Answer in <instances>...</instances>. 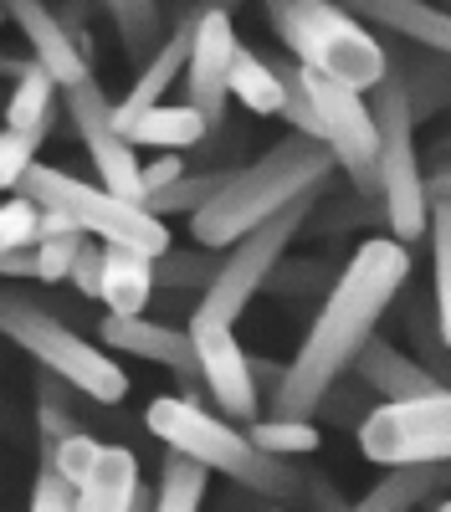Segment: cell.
I'll use <instances>...</instances> for the list:
<instances>
[{
	"label": "cell",
	"mask_w": 451,
	"mask_h": 512,
	"mask_svg": "<svg viewBox=\"0 0 451 512\" xmlns=\"http://www.w3.org/2000/svg\"><path fill=\"white\" fill-rule=\"evenodd\" d=\"M441 482H451V461H426V466H395L385 482H375V492L359 497L349 512H410L416 502H426Z\"/></svg>",
	"instance_id": "603a6c76"
},
{
	"label": "cell",
	"mask_w": 451,
	"mask_h": 512,
	"mask_svg": "<svg viewBox=\"0 0 451 512\" xmlns=\"http://www.w3.org/2000/svg\"><path fill=\"white\" fill-rule=\"evenodd\" d=\"M339 6H349L359 21H375L405 41H416V47L451 57V11L441 6H426V0H339Z\"/></svg>",
	"instance_id": "2e32d148"
},
{
	"label": "cell",
	"mask_w": 451,
	"mask_h": 512,
	"mask_svg": "<svg viewBox=\"0 0 451 512\" xmlns=\"http://www.w3.org/2000/svg\"><path fill=\"white\" fill-rule=\"evenodd\" d=\"M303 82L323 118V144L334 149V159L354 180V190L375 200L380 195V128H375V113H369L364 93L344 88V82H334L328 72H313V67H303Z\"/></svg>",
	"instance_id": "30bf717a"
},
{
	"label": "cell",
	"mask_w": 451,
	"mask_h": 512,
	"mask_svg": "<svg viewBox=\"0 0 451 512\" xmlns=\"http://www.w3.org/2000/svg\"><path fill=\"white\" fill-rule=\"evenodd\" d=\"M154 297V256L103 241V303L108 313H144Z\"/></svg>",
	"instance_id": "d6986e66"
},
{
	"label": "cell",
	"mask_w": 451,
	"mask_h": 512,
	"mask_svg": "<svg viewBox=\"0 0 451 512\" xmlns=\"http://www.w3.org/2000/svg\"><path fill=\"white\" fill-rule=\"evenodd\" d=\"M375 128H380V195H385V221L395 241H421L431 231V205H426V175L416 159V108L410 88L400 77H380L375 88Z\"/></svg>",
	"instance_id": "8992f818"
},
{
	"label": "cell",
	"mask_w": 451,
	"mask_h": 512,
	"mask_svg": "<svg viewBox=\"0 0 451 512\" xmlns=\"http://www.w3.org/2000/svg\"><path fill=\"white\" fill-rule=\"evenodd\" d=\"M36 139H26V134H16V128H0V190H16L21 185V175L36 164Z\"/></svg>",
	"instance_id": "d590c367"
},
{
	"label": "cell",
	"mask_w": 451,
	"mask_h": 512,
	"mask_svg": "<svg viewBox=\"0 0 451 512\" xmlns=\"http://www.w3.org/2000/svg\"><path fill=\"white\" fill-rule=\"evenodd\" d=\"M98 333H103L108 349L170 369L180 384H190V390H195V384H205L190 328H170V323H154V318H139V313H108Z\"/></svg>",
	"instance_id": "5bb4252c"
},
{
	"label": "cell",
	"mask_w": 451,
	"mask_h": 512,
	"mask_svg": "<svg viewBox=\"0 0 451 512\" xmlns=\"http://www.w3.org/2000/svg\"><path fill=\"white\" fill-rule=\"evenodd\" d=\"M318 195H323V185L318 190H308V195H298L287 210H277L272 221H262L257 231H246L236 246H231V256L216 267V277L205 282V297H200V308H195V318H211V323H236L241 313H246V303L267 287V277H272V267L282 262V251L293 246V236L303 231V221H308V210L318 205Z\"/></svg>",
	"instance_id": "ba28073f"
},
{
	"label": "cell",
	"mask_w": 451,
	"mask_h": 512,
	"mask_svg": "<svg viewBox=\"0 0 451 512\" xmlns=\"http://www.w3.org/2000/svg\"><path fill=\"white\" fill-rule=\"evenodd\" d=\"M359 451L375 466L451 461V384L369 410L359 420Z\"/></svg>",
	"instance_id": "9c48e42d"
},
{
	"label": "cell",
	"mask_w": 451,
	"mask_h": 512,
	"mask_svg": "<svg viewBox=\"0 0 451 512\" xmlns=\"http://www.w3.org/2000/svg\"><path fill=\"white\" fill-rule=\"evenodd\" d=\"M144 420H149V431L170 446V451L195 456L205 472H221V477H231V482H241V487H252L257 497L298 502V497L318 482V477H298L287 456L262 451L246 431L216 420L211 410H200V405L185 400V395H159Z\"/></svg>",
	"instance_id": "3957f363"
},
{
	"label": "cell",
	"mask_w": 451,
	"mask_h": 512,
	"mask_svg": "<svg viewBox=\"0 0 451 512\" xmlns=\"http://www.w3.org/2000/svg\"><path fill=\"white\" fill-rule=\"evenodd\" d=\"M36 241H41V205L16 190L0 205V256L16 251V246H36Z\"/></svg>",
	"instance_id": "1f68e13d"
},
{
	"label": "cell",
	"mask_w": 451,
	"mask_h": 512,
	"mask_svg": "<svg viewBox=\"0 0 451 512\" xmlns=\"http://www.w3.org/2000/svg\"><path fill=\"white\" fill-rule=\"evenodd\" d=\"M82 297H103V246H98V236H88L82 241V251H77V262H72V277H67Z\"/></svg>",
	"instance_id": "8d00e7d4"
},
{
	"label": "cell",
	"mask_w": 451,
	"mask_h": 512,
	"mask_svg": "<svg viewBox=\"0 0 451 512\" xmlns=\"http://www.w3.org/2000/svg\"><path fill=\"white\" fill-rule=\"evenodd\" d=\"M216 267L221 262H211L205 251H159L154 256V287L164 282V287H195V282H211L216 277Z\"/></svg>",
	"instance_id": "836d02e7"
},
{
	"label": "cell",
	"mask_w": 451,
	"mask_h": 512,
	"mask_svg": "<svg viewBox=\"0 0 451 512\" xmlns=\"http://www.w3.org/2000/svg\"><path fill=\"white\" fill-rule=\"evenodd\" d=\"M405 333L416 338V359H421L441 384H451V344L441 338V318L421 303V297H416V303H405Z\"/></svg>",
	"instance_id": "f546056e"
},
{
	"label": "cell",
	"mask_w": 451,
	"mask_h": 512,
	"mask_svg": "<svg viewBox=\"0 0 451 512\" xmlns=\"http://www.w3.org/2000/svg\"><path fill=\"white\" fill-rule=\"evenodd\" d=\"M349 374H359L369 390L385 395V400H410V395L441 390V379H436L421 359L400 354L395 344H385V338H375V333L364 338V349L354 354V369H349Z\"/></svg>",
	"instance_id": "e0dca14e"
},
{
	"label": "cell",
	"mask_w": 451,
	"mask_h": 512,
	"mask_svg": "<svg viewBox=\"0 0 451 512\" xmlns=\"http://www.w3.org/2000/svg\"><path fill=\"white\" fill-rule=\"evenodd\" d=\"M82 241H88V231H82L72 216H62V210H41V241H36L41 282H67Z\"/></svg>",
	"instance_id": "484cf974"
},
{
	"label": "cell",
	"mask_w": 451,
	"mask_h": 512,
	"mask_svg": "<svg viewBox=\"0 0 451 512\" xmlns=\"http://www.w3.org/2000/svg\"><path fill=\"white\" fill-rule=\"evenodd\" d=\"M0 277H36V282H41V256H36V246H16V251L0 256Z\"/></svg>",
	"instance_id": "f35d334b"
},
{
	"label": "cell",
	"mask_w": 451,
	"mask_h": 512,
	"mask_svg": "<svg viewBox=\"0 0 451 512\" xmlns=\"http://www.w3.org/2000/svg\"><path fill=\"white\" fill-rule=\"evenodd\" d=\"M190 338L200 354V374L211 384L216 405L226 410V420H257V374L252 359L236 344V323H211V318H190Z\"/></svg>",
	"instance_id": "4fadbf2b"
},
{
	"label": "cell",
	"mask_w": 451,
	"mask_h": 512,
	"mask_svg": "<svg viewBox=\"0 0 451 512\" xmlns=\"http://www.w3.org/2000/svg\"><path fill=\"white\" fill-rule=\"evenodd\" d=\"M262 6L282 36V47L303 67L328 72L334 82L359 93L390 77V57L375 41V31H364V21L339 0H262Z\"/></svg>",
	"instance_id": "277c9868"
},
{
	"label": "cell",
	"mask_w": 451,
	"mask_h": 512,
	"mask_svg": "<svg viewBox=\"0 0 451 512\" xmlns=\"http://www.w3.org/2000/svg\"><path fill=\"white\" fill-rule=\"evenodd\" d=\"M231 98L241 108L262 113V118H277L282 113V72L267 67L262 57H252V52H236V62H231Z\"/></svg>",
	"instance_id": "4316f807"
},
{
	"label": "cell",
	"mask_w": 451,
	"mask_h": 512,
	"mask_svg": "<svg viewBox=\"0 0 451 512\" xmlns=\"http://www.w3.org/2000/svg\"><path fill=\"white\" fill-rule=\"evenodd\" d=\"M21 195H31L41 210H62V216H72L88 236L98 241H118V246H134L144 256H159L170 251V226H164L154 210L123 200L103 185H88L77 175H62V169H47V164H31L21 185Z\"/></svg>",
	"instance_id": "52a82bcc"
},
{
	"label": "cell",
	"mask_w": 451,
	"mask_h": 512,
	"mask_svg": "<svg viewBox=\"0 0 451 512\" xmlns=\"http://www.w3.org/2000/svg\"><path fill=\"white\" fill-rule=\"evenodd\" d=\"M77 502H82V487L67 482L52 461H41L36 487H31V512H77Z\"/></svg>",
	"instance_id": "e575fe53"
},
{
	"label": "cell",
	"mask_w": 451,
	"mask_h": 512,
	"mask_svg": "<svg viewBox=\"0 0 451 512\" xmlns=\"http://www.w3.org/2000/svg\"><path fill=\"white\" fill-rule=\"evenodd\" d=\"M103 451H108V446H103L98 436H88V431H72V436H67V441H62V446H57V451H52L47 461L57 466V472H62L67 482H77V487H88V477L98 472V461H103Z\"/></svg>",
	"instance_id": "d6a6232c"
},
{
	"label": "cell",
	"mask_w": 451,
	"mask_h": 512,
	"mask_svg": "<svg viewBox=\"0 0 451 512\" xmlns=\"http://www.w3.org/2000/svg\"><path fill=\"white\" fill-rule=\"evenodd\" d=\"M11 11V21L26 31L31 41V57L57 77V88H72L82 82L93 67H88V47L77 41V31H67V21L47 6V0H0Z\"/></svg>",
	"instance_id": "9a60e30c"
},
{
	"label": "cell",
	"mask_w": 451,
	"mask_h": 512,
	"mask_svg": "<svg viewBox=\"0 0 451 512\" xmlns=\"http://www.w3.org/2000/svg\"><path fill=\"white\" fill-rule=\"evenodd\" d=\"M436 512H451V502H441V507H436Z\"/></svg>",
	"instance_id": "ab89813d"
},
{
	"label": "cell",
	"mask_w": 451,
	"mask_h": 512,
	"mask_svg": "<svg viewBox=\"0 0 451 512\" xmlns=\"http://www.w3.org/2000/svg\"><path fill=\"white\" fill-rule=\"evenodd\" d=\"M185 175V159L170 149L164 159H154V164H144V195H154V190H164V185H175Z\"/></svg>",
	"instance_id": "74e56055"
},
{
	"label": "cell",
	"mask_w": 451,
	"mask_h": 512,
	"mask_svg": "<svg viewBox=\"0 0 451 512\" xmlns=\"http://www.w3.org/2000/svg\"><path fill=\"white\" fill-rule=\"evenodd\" d=\"M246 436H252L262 451H272V456H308V451H318V425L313 420H252L246 425Z\"/></svg>",
	"instance_id": "4dcf8cb0"
},
{
	"label": "cell",
	"mask_w": 451,
	"mask_h": 512,
	"mask_svg": "<svg viewBox=\"0 0 451 512\" xmlns=\"http://www.w3.org/2000/svg\"><path fill=\"white\" fill-rule=\"evenodd\" d=\"M0 333H6L16 349H26L47 374L67 379L77 395H88L98 405H118L123 395H129V374L118 369V359H108L82 333H72L62 323V313L36 303L31 292L0 287Z\"/></svg>",
	"instance_id": "5b68a950"
},
{
	"label": "cell",
	"mask_w": 451,
	"mask_h": 512,
	"mask_svg": "<svg viewBox=\"0 0 451 512\" xmlns=\"http://www.w3.org/2000/svg\"><path fill=\"white\" fill-rule=\"evenodd\" d=\"M226 180H231V169H221V175H180L175 185L144 195V210H154L159 221H164V216H180V210H185V216H195V210L211 200Z\"/></svg>",
	"instance_id": "f1b7e54d"
},
{
	"label": "cell",
	"mask_w": 451,
	"mask_h": 512,
	"mask_svg": "<svg viewBox=\"0 0 451 512\" xmlns=\"http://www.w3.org/2000/svg\"><path fill=\"white\" fill-rule=\"evenodd\" d=\"M134 497H139V461L123 446H108L98 472L82 487L77 512H134Z\"/></svg>",
	"instance_id": "cb8c5ba5"
},
{
	"label": "cell",
	"mask_w": 451,
	"mask_h": 512,
	"mask_svg": "<svg viewBox=\"0 0 451 512\" xmlns=\"http://www.w3.org/2000/svg\"><path fill=\"white\" fill-rule=\"evenodd\" d=\"M426 205H431V241H436V318L441 338L451 344V159L436 164L426 180Z\"/></svg>",
	"instance_id": "44dd1931"
},
{
	"label": "cell",
	"mask_w": 451,
	"mask_h": 512,
	"mask_svg": "<svg viewBox=\"0 0 451 512\" xmlns=\"http://www.w3.org/2000/svg\"><path fill=\"white\" fill-rule=\"evenodd\" d=\"M205 482H211V472H205L195 456L170 451V456H164L159 492H154V507H149V512H200V502H205Z\"/></svg>",
	"instance_id": "d4e9b609"
},
{
	"label": "cell",
	"mask_w": 451,
	"mask_h": 512,
	"mask_svg": "<svg viewBox=\"0 0 451 512\" xmlns=\"http://www.w3.org/2000/svg\"><path fill=\"white\" fill-rule=\"evenodd\" d=\"M67 98V113H72V128H77V139L88 144L93 154V169H98V185L123 195V200H134L144 205V164H139V144H129V134L113 123V103L103 98L98 88V77L88 72L82 82H72V88H62Z\"/></svg>",
	"instance_id": "8fae6325"
},
{
	"label": "cell",
	"mask_w": 451,
	"mask_h": 512,
	"mask_svg": "<svg viewBox=\"0 0 451 512\" xmlns=\"http://www.w3.org/2000/svg\"><path fill=\"white\" fill-rule=\"evenodd\" d=\"M236 31H231V11L226 6H205L190 21V57H185V103H195L205 113V123H221L226 98H231V62H236Z\"/></svg>",
	"instance_id": "7c38bea8"
},
{
	"label": "cell",
	"mask_w": 451,
	"mask_h": 512,
	"mask_svg": "<svg viewBox=\"0 0 451 512\" xmlns=\"http://www.w3.org/2000/svg\"><path fill=\"white\" fill-rule=\"evenodd\" d=\"M426 6H431V0H426Z\"/></svg>",
	"instance_id": "60d3db41"
},
{
	"label": "cell",
	"mask_w": 451,
	"mask_h": 512,
	"mask_svg": "<svg viewBox=\"0 0 451 512\" xmlns=\"http://www.w3.org/2000/svg\"><path fill=\"white\" fill-rule=\"evenodd\" d=\"M57 77L41 67V62H26L16 72V93L6 103V128H16V134L26 139H47V128H52V103H57Z\"/></svg>",
	"instance_id": "7402d4cb"
},
{
	"label": "cell",
	"mask_w": 451,
	"mask_h": 512,
	"mask_svg": "<svg viewBox=\"0 0 451 512\" xmlns=\"http://www.w3.org/2000/svg\"><path fill=\"white\" fill-rule=\"evenodd\" d=\"M405 277H410L405 241L375 236L354 251V262L339 272V282L323 297L308 338L298 344L293 364L282 369L277 390H272V405H277L282 420H308L328 400V390L354 369V354L364 349V338L375 333L380 313L400 297Z\"/></svg>",
	"instance_id": "6da1fadb"
},
{
	"label": "cell",
	"mask_w": 451,
	"mask_h": 512,
	"mask_svg": "<svg viewBox=\"0 0 451 512\" xmlns=\"http://www.w3.org/2000/svg\"><path fill=\"white\" fill-rule=\"evenodd\" d=\"M277 512H282V507H277Z\"/></svg>",
	"instance_id": "b9f144b4"
},
{
	"label": "cell",
	"mask_w": 451,
	"mask_h": 512,
	"mask_svg": "<svg viewBox=\"0 0 451 512\" xmlns=\"http://www.w3.org/2000/svg\"><path fill=\"white\" fill-rule=\"evenodd\" d=\"M103 6H108V16H113V26L123 36V52H129V57H154L159 52V31H164L159 0H103Z\"/></svg>",
	"instance_id": "83f0119b"
},
{
	"label": "cell",
	"mask_w": 451,
	"mask_h": 512,
	"mask_svg": "<svg viewBox=\"0 0 451 512\" xmlns=\"http://www.w3.org/2000/svg\"><path fill=\"white\" fill-rule=\"evenodd\" d=\"M334 149L323 139H308V134H287L282 144H272L257 164H241L231 169V180L205 200L195 216H190V236L216 251V246H236L246 231H257L262 221H272L277 210H287L298 195L328 185L334 175Z\"/></svg>",
	"instance_id": "7a4b0ae2"
},
{
	"label": "cell",
	"mask_w": 451,
	"mask_h": 512,
	"mask_svg": "<svg viewBox=\"0 0 451 512\" xmlns=\"http://www.w3.org/2000/svg\"><path fill=\"white\" fill-rule=\"evenodd\" d=\"M195 21V16H190ZM190 21L170 36V41H164V47L149 57V67L139 72V82H134V88H129V98H123L118 108H113V123L118 128H129L144 108H154V103H164V93H170V82L175 77H185V57H190Z\"/></svg>",
	"instance_id": "ac0fdd59"
},
{
	"label": "cell",
	"mask_w": 451,
	"mask_h": 512,
	"mask_svg": "<svg viewBox=\"0 0 451 512\" xmlns=\"http://www.w3.org/2000/svg\"><path fill=\"white\" fill-rule=\"evenodd\" d=\"M123 134L139 149H190L211 134V123H205V113L195 103H154L123 128Z\"/></svg>",
	"instance_id": "ffe728a7"
}]
</instances>
